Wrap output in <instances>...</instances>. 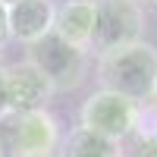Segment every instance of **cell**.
I'll list each match as a JSON object with an SVG mask.
<instances>
[{"label": "cell", "mask_w": 157, "mask_h": 157, "mask_svg": "<svg viewBox=\"0 0 157 157\" xmlns=\"http://www.w3.org/2000/svg\"><path fill=\"white\" fill-rule=\"evenodd\" d=\"M29 63H35V66L44 72V78L54 85V91H72V88L82 85L85 75H88L85 50L66 44L54 32L44 35L41 41L29 44Z\"/></svg>", "instance_id": "obj_5"}, {"label": "cell", "mask_w": 157, "mask_h": 157, "mask_svg": "<svg viewBox=\"0 0 157 157\" xmlns=\"http://www.w3.org/2000/svg\"><path fill=\"white\" fill-rule=\"evenodd\" d=\"M6 88H10V110H19V113L47 110L50 98L57 94L54 85L44 78V72L29 60L6 66Z\"/></svg>", "instance_id": "obj_6"}, {"label": "cell", "mask_w": 157, "mask_h": 157, "mask_svg": "<svg viewBox=\"0 0 157 157\" xmlns=\"http://www.w3.org/2000/svg\"><path fill=\"white\" fill-rule=\"evenodd\" d=\"M54 13L57 6L50 0H19L6 6V22H10V41L35 44L44 35L54 32Z\"/></svg>", "instance_id": "obj_7"}, {"label": "cell", "mask_w": 157, "mask_h": 157, "mask_svg": "<svg viewBox=\"0 0 157 157\" xmlns=\"http://www.w3.org/2000/svg\"><path fill=\"white\" fill-rule=\"evenodd\" d=\"M94 19H98L94 0H66L54 13V35L78 50H88L94 38Z\"/></svg>", "instance_id": "obj_8"}, {"label": "cell", "mask_w": 157, "mask_h": 157, "mask_svg": "<svg viewBox=\"0 0 157 157\" xmlns=\"http://www.w3.org/2000/svg\"><path fill=\"white\" fill-rule=\"evenodd\" d=\"M10 113V88H6V66H0V116Z\"/></svg>", "instance_id": "obj_10"}, {"label": "cell", "mask_w": 157, "mask_h": 157, "mask_svg": "<svg viewBox=\"0 0 157 157\" xmlns=\"http://www.w3.org/2000/svg\"><path fill=\"white\" fill-rule=\"evenodd\" d=\"M10 44V22H6V6L0 3V50Z\"/></svg>", "instance_id": "obj_11"}, {"label": "cell", "mask_w": 157, "mask_h": 157, "mask_svg": "<svg viewBox=\"0 0 157 157\" xmlns=\"http://www.w3.org/2000/svg\"><path fill=\"white\" fill-rule=\"evenodd\" d=\"M151 107L157 110V88H154V98H151Z\"/></svg>", "instance_id": "obj_12"}, {"label": "cell", "mask_w": 157, "mask_h": 157, "mask_svg": "<svg viewBox=\"0 0 157 157\" xmlns=\"http://www.w3.org/2000/svg\"><path fill=\"white\" fill-rule=\"evenodd\" d=\"M94 10H98V19H94L91 47L98 54L141 41V35H145V6H141V0H94Z\"/></svg>", "instance_id": "obj_3"}, {"label": "cell", "mask_w": 157, "mask_h": 157, "mask_svg": "<svg viewBox=\"0 0 157 157\" xmlns=\"http://www.w3.org/2000/svg\"><path fill=\"white\" fill-rule=\"evenodd\" d=\"M0 3H3V6H10V3H19V0H0Z\"/></svg>", "instance_id": "obj_13"}, {"label": "cell", "mask_w": 157, "mask_h": 157, "mask_svg": "<svg viewBox=\"0 0 157 157\" xmlns=\"http://www.w3.org/2000/svg\"><path fill=\"white\" fill-rule=\"evenodd\" d=\"M60 141V123L50 110H10L0 116V157H54Z\"/></svg>", "instance_id": "obj_2"}, {"label": "cell", "mask_w": 157, "mask_h": 157, "mask_svg": "<svg viewBox=\"0 0 157 157\" xmlns=\"http://www.w3.org/2000/svg\"><path fill=\"white\" fill-rule=\"evenodd\" d=\"M57 157H123V145L78 126L60 141Z\"/></svg>", "instance_id": "obj_9"}, {"label": "cell", "mask_w": 157, "mask_h": 157, "mask_svg": "<svg viewBox=\"0 0 157 157\" xmlns=\"http://www.w3.org/2000/svg\"><path fill=\"white\" fill-rule=\"evenodd\" d=\"M101 88L116 91L135 104H151L157 88V50L145 41L98 54Z\"/></svg>", "instance_id": "obj_1"}, {"label": "cell", "mask_w": 157, "mask_h": 157, "mask_svg": "<svg viewBox=\"0 0 157 157\" xmlns=\"http://www.w3.org/2000/svg\"><path fill=\"white\" fill-rule=\"evenodd\" d=\"M78 116H82V126L85 129H91V132H98V135L123 145V141L135 132V126H138L141 104L116 94V91L98 88V91H91V94L85 98Z\"/></svg>", "instance_id": "obj_4"}, {"label": "cell", "mask_w": 157, "mask_h": 157, "mask_svg": "<svg viewBox=\"0 0 157 157\" xmlns=\"http://www.w3.org/2000/svg\"><path fill=\"white\" fill-rule=\"evenodd\" d=\"M154 3H157V0H154Z\"/></svg>", "instance_id": "obj_14"}]
</instances>
